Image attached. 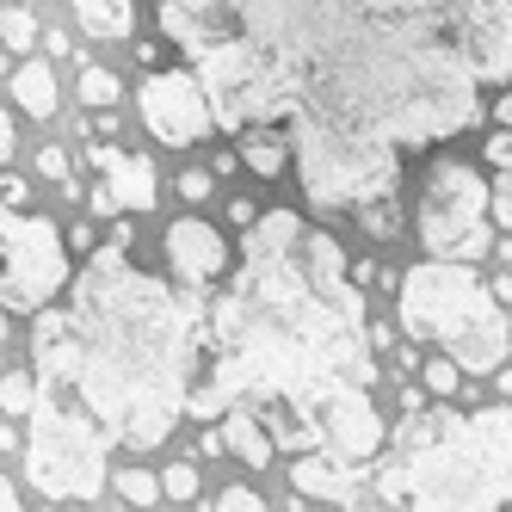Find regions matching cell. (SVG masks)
Instances as JSON below:
<instances>
[{
  "label": "cell",
  "instance_id": "obj_1",
  "mask_svg": "<svg viewBox=\"0 0 512 512\" xmlns=\"http://www.w3.org/2000/svg\"><path fill=\"white\" fill-rule=\"evenodd\" d=\"M482 0H155L210 93L216 130H290L303 198L352 210L401 186V149H432L482 112L463 31Z\"/></svg>",
  "mask_w": 512,
  "mask_h": 512
},
{
  "label": "cell",
  "instance_id": "obj_2",
  "mask_svg": "<svg viewBox=\"0 0 512 512\" xmlns=\"http://www.w3.org/2000/svg\"><path fill=\"white\" fill-rule=\"evenodd\" d=\"M198 303V377L186 420H223L260 401L278 451H315L309 414L334 389L377 383V346L346 247L297 210H266L241 241V266Z\"/></svg>",
  "mask_w": 512,
  "mask_h": 512
},
{
  "label": "cell",
  "instance_id": "obj_3",
  "mask_svg": "<svg viewBox=\"0 0 512 512\" xmlns=\"http://www.w3.org/2000/svg\"><path fill=\"white\" fill-rule=\"evenodd\" d=\"M31 352L38 383L75 395L112 445L155 451L198 377V303L105 241L87 253V272L68 278V303L31 315Z\"/></svg>",
  "mask_w": 512,
  "mask_h": 512
},
{
  "label": "cell",
  "instance_id": "obj_4",
  "mask_svg": "<svg viewBox=\"0 0 512 512\" xmlns=\"http://www.w3.org/2000/svg\"><path fill=\"white\" fill-rule=\"evenodd\" d=\"M383 506L408 512H506L512 500V408H401L389 451L371 457Z\"/></svg>",
  "mask_w": 512,
  "mask_h": 512
},
{
  "label": "cell",
  "instance_id": "obj_5",
  "mask_svg": "<svg viewBox=\"0 0 512 512\" xmlns=\"http://www.w3.org/2000/svg\"><path fill=\"white\" fill-rule=\"evenodd\" d=\"M401 327L408 340L445 346L463 377H494L512 352V321L494 284H482L463 260H420L414 272H401Z\"/></svg>",
  "mask_w": 512,
  "mask_h": 512
},
{
  "label": "cell",
  "instance_id": "obj_6",
  "mask_svg": "<svg viewBox=\"0 0 512 512\" xmlns=\"http://www.w3.org/2000/svg\"><path fill=\"white\" fill-rule=\"evenodd\" d=\"M112 432H105L75 395L38 383V408H31V445H25V475L44 500H93L112 482Z\"/></svg>",
  "mask_w": 512,
  "mask_h": 512
},
{
  "label": "cell",
  "instance_id": "obj_7",
  "mask_svg": "<svg viewBox=\"0 0 512 512\" xmlns=\"http://www.w3.org/2000/svg\"><path fill=\"white\" fill-rule=\"evenodd\" d=\"M414 235L432 260H463L475 266L494 253V186L463 161H426L420 198H414Z\"/></svg>",
  "mask_w": 512,
  "mask_h": 512
},
{
  "label": "cell",
  "instance_id": "obj_8",
  "mask_svg": "<svg viewBox=\"0 0 512 512\" xmlns=\"http://www.w3.org/2000/svg\"><path fill=\"white\" fill-rule=\"evenodd\" d=\"M68 290V241L50 216L7 210L0 198V303L13 315H38Z\"/></svg>",
  "mask_w": 512,
  "mask_h": 512
},
{
  "label": "cell",
  "instance_id": "obj_9",
  "mask_svg": "<svg viewBox=\"0 0 512 512\" xmlns=\"http://www.w3.org/2000/svg\"><path fill=\"white\" fill-rule=\"evenodd\" d=\"M136 112L167 149H192V142H204L216 130V112H210V93L198 81V68H155V75L136 87Z\"/></svg>",
  "mask_w": 512,
  "mask_h": 512
},
{
  "label": "cell",
  "instance_id": "obj_10",
  "mask_svg": "<svg viewBox=\"0 0 512 512\" xmlns=\"http://www.w3.org/2000/svg\"><path fill=\"white\" fill-rule=\"evenodd\" d=\"M161 247H167V272H173V284L186 290V297H198L204 284H216V278L229 272V241L216 235L210 223H198V216L167 223Z\"/></svg>",
  "mask_w": 512,
  "mask_h": 512
},
{
  "label": "cell",
  "instance_id": "obj_11",
  "mask_svg": "<svg viewBox=\"0 0 512 512\" xmlns=\"http://www.w3.org/2000/svg\"><path fill=\"white\" fill-rule=\"evenodd\" d=\"M469 68L482 87H506L512 81V0H482V13L463 31Z\"/></svg>",
  "mask_w": 512,
  "mask_h": 512
},
{
  "label": "cell",
  "instance_id": "obj_12",
  "mask_svg": "<svg viewBox=\"0 0 512 512\" xmlns=\"http://www.w3.org/2000/svg\"><path fill=\"white\" fill-rule=\"evenodd\" d=\"M87 167L105 179V186H112V198H118L124 216H130V210H149L155 192H161L155 161H149V155H124L118 142H93V149H87Z\"/></svg>",
  "mask_w": 512,
  "mask_h": 512
},
{
  "label": "cell",
  "instance_id": "obj_13",
  "mask_svg": "<svg viewBox=\"0 0 512 512\" xmlns=\"http://www.w3.org/2000/svg\"><path fill=\"white\" fill-rule=\"evenodd\" d=\"M223 438H229V457H241L247 469H272V432L260 414H247V408H229L223 414Z\"/></svg>",
  "mask_w": 512,
  "mask_h": 512
},
{
  "label": "cell",
  "instance_id": "obj_14",
  "mask_svg": "<svg viewBox=\"0 0 512 512\" xmlns=\"http://www.w3.org/2000/svg\"><path fill=\"white\" fill-rule=\"evenodd\" d=\"M241 167L253 179H284V167H297V155H290V136L260 124V130H247L241 136Z\"/></svg>",
  "mask_w": 512,
  "mask_h": 512
},
{
  "label": "cell",
  "instance_id": "obj_15",
  "mask_svg": "<svg viewBox=\"0 0 512 512\" xmlns=\"http://www.w3.org/2000/svg\"><path fill=\"white\" fill-rule=\"evenodd\" d=\"M68 7L87 38H130L136 31V0H68Z\"/></svg>",
  "mask_w": 512,
  "mask_h": 512
},
{
  "label": "cell",
  "instance_id": "obj_16",
  "mask_svg": "<svg viewBox=\"0 0 512 512\" xmlns=\"http://www.w3.org/2000/svg\"><path fill=\"white\" fill-rule=\"evenodd\" d=\"M13 105H25L31 118H56V68L50 62H19L13 68Z\"/></svg>",
  "mask_w": 512,
  "mask_h": 512
},
{
  "label": "cell",
  "instance_id": "obj_17",
  "mask_svg": "<svg viewBox=\"0 0 512 512\" xmlns=\"http://www.w3.org/2000/svg\"><path fill=\"white\" fill-rule=\"evenodd\" d=\"M352 216H358V229L371 235V241H395V235H401V204H395V192L358 198V204H352Z\"/></svg>",
  "mask_w": 512,
  "mask_h": 512
},
{
  "label": "cell",
  "instance_id": "obj_18",
  "mask_svg": "<svg viewBox=\"0 0 512 512\" xmlns=\"http://www.w3.org/2000/svg\"><path fill=\"white\" fill-rule=\"evenodd\" d=\"M420 383H426L432 401H457V389H463V364H457L451 352H432V358H420Z\"/></svg>",
  "mask_w": 512,
  "mask_h": 512
},
{
  "label": "cell",
  "instance_id": "obj_19",
  "mask_svg": "<svg viewBox=\"0 0 512 512\" xmlns=\"http://www.w3.org/2000/svg\"><path fill=\"white\" fill-rule=\"evenodd\" d=\"M112 488H118V500H130V506H161V475H149V469H118L112 475Z\"/></svg>",
  "mask_w": 512,
  "mask_h": 512
},
{
  "label": "cell",
  "instance_id": "obj_20",
  "mask_svg": "<svg viewBox=\"0 0 512 512\" xmlns=\"http://www.w3.org/2000/svg\"><path fill=\"white\" fill-rule=\"evenodd\" d=\"M0 44L7 50H38V19H31L25 7H0Z\"/></svg>",
  "mask_w": 512,
  "mask_h": 512
},
{
  "label": "cell",
  "instance_id": "obj_21",
  "mask_svg": "<svg viewBox=\"0 0 512 512\" xmlns=\"http://www.w3.org/2000/svg\"><path fill=\"white\" fill-rule=\"evenodd\" d=\"M118 93H124V87H118L112 68H87V62H81V99L93 105V112H99V105H118Z\"/></svg>",
  "mask_w": 512,
  "mask_h": 512
},
{
  "label": "cell",
  "instance_id": "obj_22",
  "mask_svg": "<svg viewBox=\"0 0 512 512\" xmlns=\"http://www.w3.org/2000/svg\"><path fill=\"white\" fill-rule=\"evenodd\" d=\"M0 408H7V414H31V408H38V377H25V371L0 377Z\"/></svg>",
  "mask_w": 512,
  "mask_h": 512
},
{
  "label": "cell",
  "instance_id": "obj_23",
  "mask_svg": "<svg viewBox=\"0 0 512 512\" xmlns=\"http://www.w3.org/2000/svg\"><path fill=\"white\" fill-rule=\"evenodd\" d=\"M210 512H266V500H260V494H253V488H235V482H229L223 494H216V500H210Z\"/></svg>",
  "mask_w": 512,
  "mask_h": 512
},
{
  "label": "cell",
  "instance_id": "obj_24",
  "mask_svg": "<svg viewBox=\"0 0 512 512\" xmlns=\"http://www.w3.org/2000/svg\"><path fill=\"white\" fill-rule=\"evenodd\" d=\"M216 192V173L210 167H186V173H179V198H186V204H204Z\"/></svg>",
  "mask_w": 512,
  "mask_h": 512
},
{
  "label": "cell",
  "instance_id": "obj_25",
  "mask_svg": "<svg viewBox=\"0 0 512 512\" xmlns=\"http://www.w3.org/2000/svg\"><path fill=\"white\" fill-rule=\"evenodd\" d=\"M161 488H167V500H192V494H198V469H192V463H173V469L161 475Z\"/></svg>",
  "mask_w": 512,
  "mask_h": 512
},
{
  "label": "cell",
  "instance_id": "obj_26",
  "mask_svg": "<svg viewBox=\"0 0 512 512\" xmlns=\"http://www.w3.org/2000/svg\"><path fill=\"white\" fill-rule=\"evenodd\" d=\"M494 223L512 235V167H500V179H494Z\"/></svg>",
  "mask_w": 512,
  "mask_h": 512
},
{
  "label": "cell",
  "instance_id": "obj_27",
  "mask_svg": "<svg viewBox=\"0 0 512 512\" xmlns=\"http://www.w3.org/2000/svg\"><path fill=\"white\" fill-rule=\"evenodd\" d=\"M482 161H488L494 173H500V167H512V130H494V136H488V149H482Z\"/></svg>",
  "mask_w": 512,
  "mask_h": 512
},
{
  "label": "cell",
  "instance_id": "obj_28",
  "mask_svg": "<svg viewBox=\"0 0 512 512\" xmlns=\"http://www.w3.org/2000/svg\"><path fill=\"white\" fill-rule=\"evenodd\" d=\"M38 173L62 186V179H68V149H56V142H50V149H38Z\"/></svg>",
  "mask_w": 512,
  "mask_h": 512
},
{
  "label": "cell",
  "instance_id": "obj_29",
  "mask_svg": "<svg viewBox=\"0 0 512 512\" xmlns=\"http://www.w3.org/2000/svg\"><path fill=\"white\" fill-rule=\"evenodd\" d=\"M87 216H124V210H118V198H112V186H105V179H99V186L87 192Z\"/></svg>",
  "mask_w": 512,
  "mask_h": 512
},
{
  "label": "cell",
  "instance_id": "obj_30",
  "mask_svg": "<svg viewBox=\"0 0 512 512\" xmlns=\"http://www.w3.org/2000/svg\"><path fill=\"white\" fill-rule=\"evenodd\" d=\"M93 136H99V142L118 136V112H112V105H99V112H93Z\"/></svg>",
  "mask_w": 512,
  "mask_h": 512
},
{
  "label": "cell",
  "instance_id": "obj_31",
  "mask_svg": "<svg viewBox=\"0 0 512 512\" xmlns=\"http://www.w3.org/2000/svg\"><path fill=\"white\" fill-rule=\"evenodd\" d=\"M229 223H235V229H253V223H260V210H253V198H235V204H229Z\"/></svg>",
  "mask_w": 512,
  "mask_h": 512
},
{
  "label": "cell",
  "instance_id": "obj_32",
  "mask_svg": "<svg viewBox=\"0 0 512 512\" xmlns=\"http://www.w3.org/2000/svg\"><path fill=\"white\" fill-rule=\"evenodd\" d=\"M136 62H149V68H161V62H167V44H161V38H142V44H136Z\"/></svg>",
  "mask_w": 512,
  "mask_h": 512
},
{
  "label": "cell",
  "instance_id": "obj_33",
  "mask_svg": "<svg viewBox=\"0 0 512 512\" xmlns=\"http://www.w3.org/2000/svg\"><path fill=\"white\" fill-rule=\"evenodd\" d=\"M0 198H7V204H25V198H31V186H25L19 173H7V179H0Z\"/></svg>",
  "mask_w": 512,
  "mask_h": 512
},
{
  "label": "cell",
  "instance_id": "obj_34",
  "mask_svg": "<svg viewBox=\"0 0 512 512\" xmlns=\"http://www.w3.org/2000/svg\"><path fill=\"white\" fill-rule=\"evenodd\" d=\"M488 112H494V124H500V130H512V93H506V87L494 93V105H488Z\"/></svg>",
  "mask_w": 512,
  "mask_h": 512
},
{
  "label": "cell",
  "instance_id": "obj_35",
  "mask_svg": "<svg viewBox=\"0 0 512 512\" xmlns=\"http://www.w3.org/2000/svg\"><path fill=\"white\" fill-rule=\"evenodd\" d=\"M204 457H229V438H223V426H216V432H204V445H198Z\"/></svg>",
  "mask_w": 512,
  "mask_h": 512
},
{
  "label": "cell",
  "instance_id": "obj_36",
  "mask_svg": "<svg viewBox=\"0 0 512 512\" xmlns=\"http://www.w3.org/2000/svg\"><path fill=\"white\" fill-rule=\"evenodd\" d=\"M105 241H112V247H130V241H136V223H130V216H118V223H112V235H105Z\"/></svg>",
  "mask_w": 512,
  "mask_h": 512
},
{
  "label": "cell",
  "instance_id": "obj_37",
  "mask_svg": "<svg viewBox=\"0 0 512 512\" xmlns=\"http://www.w3.org/2000/svg\"><path fill=\"white\" fill-rule=\"evenodd\" d=\"M13 142H19V136H13V118H7V105H0V161L13 155Z\"/></svg>",
  "mask_w": 512,
  "mask_h": 512
},
{
  "label": "cell",
  "instance_id": "obj_38",
  "mask_svg": "<svg viewBox=\"0 0 512 512\" xmlns=\"http://www.w3.org/2000/svg\"><path fill=\"white\" fill-rule=\"evenodd\" d=\"M62 241H68V247H81V253H93V229H87V223H75V229H68Z\"/></svg>",
  "mask_w": 512,
  "mask_h": 512
},
{
  "label": "cell",
  "instance_id": "obj_39",
  "mask_svg": "<svg viewBox=\"0 0 512 512\" xmlns=\"http://www.w3.org/2000/svg\"><path fill=\"white\" fill-rule=\"evenodd\" d=\"M377 272H383V266H371V260H358V266H352V284H358V290H364V284H371V278H377Z\"/></svg>",
  "mask_w": 512,
  "mask_h": 512
},
{
  "label": "cell",
  "instance_id": "obj_40",
  "mask_svg": "<svg viewBox=\"0 0 512 512\" xmlns=\"http://www.w3.org/2000/svg\"><path fill=\"white\" fill-rule=\"evenodd\" d=\"M235 167H241V149H223V155H216V167H210V173H235Z\"/></svg>",
  "mask_w": 512,
  "mask_h": 512
},
{
  "label": "cell",
  "instance_id": "obj_41",
  "mask_svg": "<svg viewBox=\"0 0 512 512\" xmlns=\"http://www.w3.org/2000/svg\"><path fill=\"white\" fill-rule=\"evenodd\" d=\"M371 346H377V352H389V346H395V334H389L383 321H371Z\"/></svg>",
  "mask_w": 512,
  "mask_h": 512
},
{
  "label": "cell",
  "instance_id": "obj_42",
  "mask_svg": "<svg viewBox=\"0 0 512 512\" xmlns=\"http://www.w3.org/2000/svg\"><path fill=\"white\" fill-rule=\"evenodd\" d=\"M0 512H19V494H13V482L0 475Z\"/></svg>",
  "mask_w": 512,
  "mask_h": 512
},
{
  "label": "cell",
  "instance_id": "obj_43",
  "mask_svg": "<svg viewBox=\"0 0 512 512\" xmlns=\"http://www.w3.org/2000/svg\"><path fill=\"white\" fill-rule=\"evenodd\" d=\"M346 512H371V506H364V500H358V506H346ZM383 512H408V506H383Z\"/></svg>",
  "mask_w": 512,
  "mask_h": 512
},
{
  "label": "cell",
  "instance_id": "obj_44",
  "mask_svg": "<svg viewBox=\"0 0 512 512\" xmlns=\"http://www.w3.org/2000/svg\"><path fill=\"white\" fill-rule=\"evenodd\" d=\"M7 321H13V309H7V303H0V340H7Z\"/></svg>",
  "mask_w": 512,
  "mask_h": 512
}]
</instances>
